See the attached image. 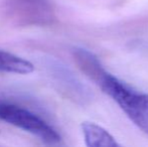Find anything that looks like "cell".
I'll return each instance as SVG.
<instances>
[{"mask_svg":"<svg viewBox=\"0 0 148 147\" xmlns=\"http://www.w3.org/2000/svg\"><path fill=\"white\" fill-rule=\"evenodd\" d=\"M34 71L32 63L20 57L0 49V72L9 74L27 75Z\"/></svg>","mask_w":148,"mask_h":147,"instance_id":"5","label":"cell"},{"mask_svg":"<svg viewBox=\"0 0 148 147\" xmlns=\"http://www.w3.org/2000/svg\"><path fill=\"white\" fill-rule=\"evenodd\" d=\"M19 4H23L27 8H30L35 13L42 15L45 19H49L53 12V6L49 0H14Z\"/></svg>","mask_w":148,"mask_h":147,"instance_id":"6","label":"cell"},{"mask_svg":"<svg viewBox=\"0 0 148 147\" xmlns=\"http://www.w3.org/2000/svg\"><path fill=\"white\" fill-rule=\"evenodd\" d=\"M53 70H55L53 76L58 84L60 85V88L71 100L78 104L84 105L88 104L93 99V95L88 87L85 86L66 66L58 64L55 65Z\"/></svg>","mask_w":148,"mask_h":147,"instance_id":"3","label":"cell"},{"mask_svg":"<svg viewBox=\"0 0 148 147\" xmlns=\"http://www.w3.org/2000/svg\"><path fill=\"white\" fill-rule=\"evenodd\" d=\"M0 120L31 133L49 145L59 144L60 134L47 121L18 105L0 101Z\"/></svg>","mask_w":148,"mask_h":147,"instance_id":"2","label":"cell"},{"mask_svg":"<svg viewBox=\"0 0 148 147\" xmlns=\"http://www.w3.org/2000/svg\"><path fill=\"white\" fill-rule=\"evenodd\" d=\"M85 141L89 147H117L119 144L115 138L103 127L91 122L82 124Z\"/></svg>","mask_w":148,"mask_h":147,"instance_id":"4","label":"cell"},{"mask_svg":"<svg viewBox=\"0 0 148 147\" xmlns=\"http://www.w3.org/2000/svg\"><path fill=\"white\" fill-rule=\"evenodd\" d=\"M73 57L79 69L111 97L127 117L148 135V94L133 90L106 71L98 57L88 49L76 47Z\"/></svg>","mask_w":148,"mask_h":147,"instance_id":"1","label":"cell"}]
</instances>
